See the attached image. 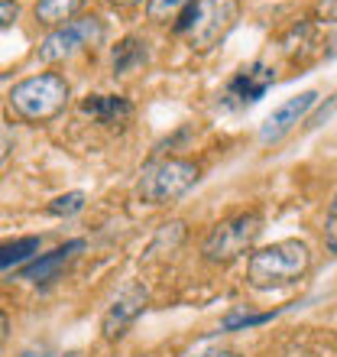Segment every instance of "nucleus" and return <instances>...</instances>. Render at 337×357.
I'll use <instances>...</instances> for the list:
<instances>
[{"mask_svg": "<svg viewBox=\"0 0 337 357\" xmlns=\"http://www.w3.org/2000/svg\"><path fill=\"white\" fill-rule=\"evenodd\" d=\"M311 270V250L305 241L289 237V241H276V244L256 247L246 260V282L253 289L269 292V289H285L305 280Z\"/></svg>", "mask_w": 337, "mask_h": 357, "instance_id": "1", "label": "nucleus"}, {"mask_svg": "<svg viewBox=\"0 0 337 357\" xmlns=\"http://www.w3.org/2000/svg\"><path fill=\"white\" fill-rule=\"evenodd\" d=\"M68 98H72V85L65 82V75H58V72H39V75H29L10 88L7 104L17 121L49 123L65 111Z\"/></svg>", "mask_w": 337, "mask_h": 357, "instance_id": "2", "label": "nucleus"}, {"mask_svg": "<svg viewBox=\"0 0 337 357\" xmlns=\"http://www.w3.org/2000/svg\"><path fill=\"white\" fill-rule=\"evenodd\" d=\"M237 20H240V0H195L172 29L185 39L191 52H211L230 36Z\"/></svg>", "mask_w": 337, "mask_h": 357, "instance_id": "3", "label": "nucleus"}, {"mask_svg": "<svg viewBox=\"0 0 337 357\" xmlns=\"http://www.w3.org/2000/svg\"><path fill=\"white\" fill-rule=\"evenodd\" d=\"M201 178V166L188 156H162L143 166L136 178V198L146 205H172L182 195H188Z\"/></svg>", "mask_w": 337, "mask_h": 357, "instance_id": "4", "label": "nucleus"}, {"mask_svg": "<svg viewBox=\"0 0 337 357\" xmlns=\"http://www.w3.org/2000/svg\"><path fill=\"white\" fill-rule=\"evenodd\" d=\"M260 234H262L260 211H256V208L240 211V215H234V218L217 221V225L207 231L205 244H201V257H205L211 266H230L234 260L253 254Z\"/></svg>", "mask_w": 337, "mask_h": 357, "instance_id": "5", "label": "nucleus"}, {"mask_svg": "<svg viewBox=\"0 0 337 357\" xmlns=\"http://www.w3.org/2000/svg\"><path fill=\"white\" fill-rule=\"evenodd\" d=\"M107 39V23L97 13H88V17H75L72 23L58 29H49L46 39L39 43L36 56L39 62H68L75 59L78 52H88V49L104 46Z\"/></svg>", "mask_w": 337, "mask_h": 357, "instance_id": "6", "label": "nucleus"}, {"mask_svg": "<svg viewBox=\"0 0 337 357\" xmlns=\"http://www.w3.org/2000/svg\"><path fill=\"white\" fill-rule=\"evenodd\" d=\"M146 305H150V289H146L140 280H127L120 289H117V296L111 299V305L104 309V315H101V335L107 341L123 338V335H127V328H130L133 321L146 312Z\"/></svg>", "mask_w": 337, "mask_h": 357, "instance_id": "7", "label": "nucleus"}, {"mask_svg": "<svg viewBox=\"0 0 337 357\" xmlns=\"http://www.w3.org/2000/svg\"><path fill=\"white\" fill-rule=\"evenodd\" d=\"M272 85H276V68H272L269 62L256 59V62L244 66L240 72H234V78H230V82L224 85V94H221V107H227V111L250 107V104L260 101V98L269 91Z\"/></svg>", "mask_w": 337, "mask_h": 357, "instance_id": "8", "label": "nucleus"}, {"mask_svg": "<svg viewBox=\"0 0 337 357\" xmlns=\"http://www.w3.org/2000/svg\"><path fill=\"white\" fill-rule=\"evenodd\" d=\"M318 104V91H301V94H292L279 107H272V114L262 121L260 127V140L262 143H279L285 133H292L299 127V121L308 117V111Z\"/></svg>", "mask_w": 337, "mask_h": 357, "instance_id": "9", "label": "nucleus"}, {"mask_svg": "<svg viewBox=\"0 0 337 357\" xmlns=\"http://www.w3.org/2000/svg\"><path fill=\"white\" fill-rule=\"evenodd\" d=\"M84 250V241H68V244L56 247L52 254H42V257H33L29 264H23L17 270V280H26V282H36V286H46L52 282L62 273V266L72 260L75 254Z\"/></svg>", "mask_w": 337, "mask_h": 357, "instance_id": "10", "label": "nucleus"}, {"mask_svg": "<svg viewBox=\"0 0 337 357\" xmlns=\"http://www.w3.org/2000/svg\"><path fill=\"white\" fill-rule=\"evenodd\" d=\"M78 111L97 121L101 127H123L133 117V101L123 94H88V98H81Z\"/></svg>", "mask_w": 337, "mask_h": 357, "instance_id": "11", "label": "nucleus"}, {"mask_svg": "<svg viewBox=\"0 0 337 357\" xmlns=\"http://www.w3.org/2000/svg\"><path fill=\"white\" fill-rule=\"evenodd\" d=\"M150 66V43L146 36L140 33H130V36H123L117 46L111 49V68L113 75H136L143 68Z\"/></svg>", "mask_w": 337, "mask_h": 357, "instance_id": "12", "label": "nucleus"}, {"mask_svg": "<svg viewBox=\"0 0 337 357\" xmlns=\"http://www.w3.org/2000/svg\"><path fill=\"white\" fill-rule=\"evenodd\" d=\"M84 0H36L33 7V17H36L39 26H49V29H58L72 23V20L81 13Z\"/></svg>", "mask_w": 337, "mask_h": 357, "instance_id": "13", "label": "nucleus"}, {"mask_svg": "<svg viewBox=\"0 0 337 357\" xmlns=\"http://www.w3.org/2000/svg\"><path fill=\"white\" fill-rule=\"evenodd\" d=\"M315 26H318L315 20H305V23H295V26L285 29L282 39H279L282 56L292 59V62H299V56L305 59V52L315 46Z\"/></svg>", "mask_w": 337, "mask_h": 357, "instance_id": "14", "label": "nucleus"}, {"mask_svg": "<svg viewBox=\"0 0 337 357\" xmlns=\"http://www.w3.org/2000/svg\"><path fill=\"white\" fill-rule=\"evenodd\" d=\"M42 237H19V241H10V244H0V273L13 270V266H23L36 257Z\"/></svg>", "mask_w": 337, "mask_h": 357, "instance_id": "15", "label": "nucleus"}, {"mask_svg": "<svg viewBox=\"0 0 337 357\" xmlns=\"http://www.w3.org/2000/svg\"><path fill=\"white\" fill-rule=\"evenodd\" d=\"M279 315V309L276 312H250L246 305H237V309H230L221 319V331H246V328H256V325H266V321H272Z\"/></svg>", "mask_w": 337, "mask_h": 357, "instance_id": "16", "label": "nucleus"}, {"mask_svg": "<svg viewBox=\"0 0 337 357\" xmlns=\"http://www.w3.org/2000/svg\"><path fill=\"white\" fill-rule=\"evenodd\" d=\"M182 241H185V225H182V221H168V225H162L159 231H156V237H152V244H150L146 254L150 257L175 254Z\"/></svg>", "mask_w": 337, "mask_h": 357, "instance_id": "17", "label": "nucleus"}, {"mask_svg": "<svg viewBox=\"0 0 337 357\" xmlns=\"http://www.w3.org/2000/svg\"><path fill=\"white\" fill-rule=\"evenodd\" d=\"M195 0H146V17L152 23H172L175 26V20L191 7Z\"/></svg>", "mask_w": 337, "mask_h": 357, "instance_id": "18", "label": "nucleus"}, {"mask_svg": "<svg viewBox=\"0 0 337 357\" xmlns=\"http://www.w3.org/2000/svg\"><path fill=\"white\" fill-rule=\"evenodd\" d=\"M84 205H88V195L84 192H65V195L52 198L46 205V215L52 218H72L78 215V211H84Z\"/></svg>", "mask_w": 337, "mask_h": 357, "instance_id": "19", "label": "nucleus"}, {"mask_svg": "<svg viewBox=\"0 0 337 357\" xmlns=\"http://www.w3.org/2000/svg\"><path fill=\"white\" fill-rule=\"evenodd\" d=\"M321 241H324V247H328L331 254L337 257V192H334V198H331V205H328V215H324V231H321Z\"/></svg>", "mask_w": 337, "mask_h": 357, "instance_id": "20", "label": "nucleus"}, {"mask_svg": "<svg viewBox=\"0 0 337 357\" xmlns=\"http://www.w3.org/2000/svg\"><path fill=\"white\" fill-rule=\"evenodd\" d=\"M311 20L318 23V26H324V23H337V0H318L315 3V10H311Z\"/></svg>", "mask_w": 337, "mask_h": 357, "instance_id": "21", "label": "nucleus"}, {"mask_svg": "<svg viewBox=\"0 0 337 357\" xmlns=\"http://www.w3.org/2000/svg\"><path fill=\"white\" fill-rule=\"evenodd\" d=\"M19 20V3L17 0H0V33L10 26H17Z\"/></svg>", "mask_w": 337, "mask_h": 357, "instance_id": "22", "label": "nucleus"}, {"mask_svg": "<svg viewBox=\"0 0 337 357\" xmlns=\"http://www.w3.org/2000/svg\"><path fill=\"white\" fill-rule=\"evenodd\" d=\"M17 357H58L56 351L49 348V344H33V348H26V351H19Z\"/></svg>", "mask_w": 337, "mask_h": 357, "instance_id": "23", "label": "nucleus"}, {"mask_svg": "<svg viewBox=\"0 0 337 357\" xmlns=\"http://www.w3.org/2000/svg\"><path fill=\"white\" fill-rule=\"evenodd\" d=\"M10 335V315L3 309H0V348H3V341H7Z\"/></svg>", "mask_w": 337, "mask_h": 357, "instance_id": "24", "label": "nucleus"}, {"mask_svg": "<svg viewBox=\"0 0 337 357\" xmlns=\"http://www.w3.org/2000/svg\"><path fill=\"white\" fill-rule=\"evenodd\" d=\"M195 357H240L237 351H207V354H195Z\"/></svg>", "mask_w": 337, "mask_h": 357, "instance_id": "25", "label": "nucleus"}, {"mask_svg": "<svg viewBox=\"0 0 337 357\" xmlns=\"http://www.w3.org/2000/svg\"><path fill=\"white\" fill-rule=\"evenodd\" d=\"M111 7H136V3H143V0H107Z\"/></svg>", "mask_w": 337, "mask_h": 357, "instance_id": "26", "label": "nucleus"}, {"mask_svg": "<svg viewBox=\"0 0 337 357\" xmlns=\"http://www.w3.org/2000/svg\"><path fill=\"white\" fill-rule=\"evenodd\" d=\"M10 153V140H7V133H0V160Z\"/></svg>", "mask_w": 337, "mask_h": 357, "instance_id": "27", "label": "nucleus"}]
</instances>
